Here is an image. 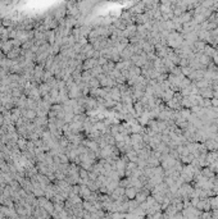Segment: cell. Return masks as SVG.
Listing matches in <instances>:
<instances>
[{
	"instance_id": "6da1fadb",
	"label": "cell",
	"mask_w": 218,
	"mask_h": 219,
	"mask_svg": "<svg viewBox=\"0 0 218 219\" xmlns=\"http://www.w3.org/2000/svg\"><path fill=\"white\" fill-rule=\"evenodd\" d=\"M136 195H137V192H136V188H135V187H127V188L125 190V198H126V199L134 200V199L136 198Z\"/></svg>"
},
{
	"instance_id": "7a4b0ae2",
	"label": "cell",
	"mask_w": 218,
	"mask_h": 219,
	"mask_svg": "<svg viewBox=\"0 0 218 219\" xmlns=\"http://www.w3.org/2000/svg\"><path fill=\"white\" fill-rule=\"evenodd\" d=\"M12 46H13V44L12 41H3L2 44V49H3V52L8 54L9 52H12Z\"/></svg>"
},
{
	"instance_id": "3957f363",
	"label": "cell",
	"mask_w": 218,
	"mask_h": 219,
	"mask_svg": "<svg viewBox=\"0 0 218 219\" xmlns=\"http://www.w3.org/2000/svg\"><path fill=\"white\" fill-rule=\"evenodd\" d=\"M19 54V49H12V52L8 53V58L12 59V58H17Z\"/></svg>"
},
{
	"instance_id": "277c9868",
	"label": "cell",
	"mask_w": 218,
	"mask_h": 219,
	"mask_svg": "<svg viewBox=\"0 0 218 219\" xmlns=\"http://www.w3.org/2000/svg\"><path fill=\"white\" fill-rule=\"evenodd\" d=\"M0 123H3V117H0Z\"/></svg>"
}]
</instances>
